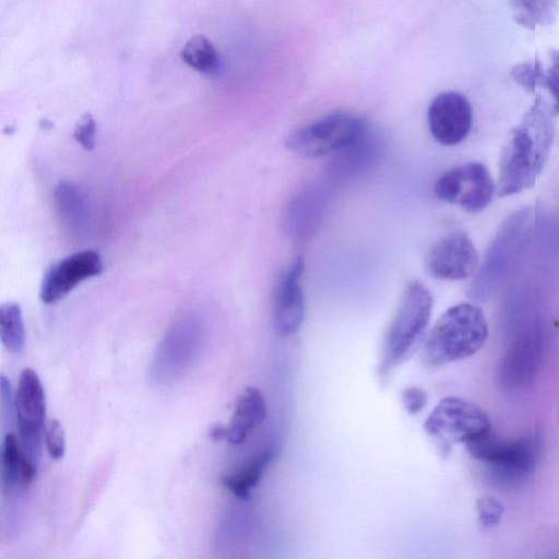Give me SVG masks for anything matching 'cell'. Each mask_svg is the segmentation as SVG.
I'll return each mask as SVG.
<instances>
[{
  "label": "cell",
  "mask_w": 559,
  "mask_h": 559,
  "mask_svg": "<svg viewBox=\"0 0 559 559\" xmlns=\"http://www.w3.org/2000/svg\"><path fill=\"white\" fill-rule=\"evenodd\" d=\"M180 57L190 68L205 74L217 70L219 63L217 50L203 35L191 37L181 49Z\"/></svg>",
  "instance_id": "44dd1931"
},
{
  "label": "cell",
  "mask_w": 559,
  "mask_h": 559,
  "mask_svg": "<svg viewBox=\"0 0 559 559\" xmlns=\"http://www.w3.org/2000/svg\"><path fill=\"white\" fill-rule=\"evenodd\" d=\"M545 66L539 60L526 61L512 70V78L525 90L533 92L542 86Z\"/></svg>",
  "instance_id": "603a6c76"
},
{
  "label": "cell",
  "mask_w": 559,
  "mask_h": 559,
  "mask_svg": "<svg viewBox=\"0 0 559 559\" xmlns=\"http://www.w3.org/2000/svg\"><path fill=\"white\" fill-rule=\"evenodd\" d=\"M476 511L481 525L491 528L499 524L504 508L498 499L486 496L477 500Z\"/></svg>",
  "instance_id": "484cf974"
},
{
  "label": "cell",
  "mask_w": 559,
  "mask_h": 559,
  "mask_svg": "<svg viewBox=\"0 0 559 559\" xmlns=\"http://www.w3.org/2000/svg\"><path fill=\"white\" fill-rule=\"evenodd\" d=\"M266 417V403L255 386H247L237 397L235 408L226 426V440L234 445L241 444L262 425Z\"/></svg>",
  "instance_id": "9a60e30c"
},
{
  "label": "cell",
  "mask_w": 559,
  "mask_h": 559,
  "mask_svg": "<svg viewBox=\"0 0 559 559\" xmlns=\"http://www.w3.org/2000/svg\"><path fill=\"white\" fill-rule=\"evenodd\" d=\"M487 336L488 323L479 307L467 302L452 306L430 330L423 358L430 367L462 360L478 352Z\"/></svg>",
  "instance_id": "7a4b0ae2"
},
{
  "label": "cell",
  "mask_w": 559,
  "mask_h": 559,
  "mask_svg": "<svg viewBox=\"0 0 559 559\" xmlns=\"http://www.w3.org/2000/svg\"><path fill=\"white\" fill-rule=\"evenodd\" d=\"M465 445L475 459L489 465L498 480H524L534 468L536 444L530 438L502 441L491 431Z\"/></svg>",
  "instance_id": "8992f818"
},
{
  "label": "cell",
  "mask_w": 559,
  "mask_h": 559,
  "mask_svg": "<svg viewBox=\"0 0 559 559\" xmlns=\"http://www.w3.org/2000/svg\"><path fill=\"white\" fill-rule=\"evenodd\" d=\"M305 262L297 257L281 276L275 288L273 321L277 333L284 336L295 334L301 326L306 307L301 278Z\"/></svg>",
  "instance_id": "7c38bea8"
},
{
  "label": "cell",
  "mask_w": 559,
  "mask_h": 559,
  "mask_svg": "<svg viewBox=\"0 0 559 559\" xmlns=\"http://www.w3.org/2000/svg\"><path fill=\"white\" fill-rule=\"evenodd\" d=\"M103 262L93 250L72 253L53 264L44 275L39 296L50 305L66 297L83 281L100 274Z\"/></svg>",
  "instance_id": "8fae6325"
},
{
  "label": "cell",
  "mask_w": 559,
  "mask_h": 559,
  "mask_svg": "<svg viewBox=\"0 0 559 559\" xmlns=\"http://www.w3.org/2000/svg\"><path fill=\"white\" fill-rule=\"evenodd\" d=\"M542 86L546 87L552 96V111L559 115V49L549 51V64L544 69Z\"/></svg>",
  "instance_id": "d4e9b609"
},
{
  "label": "cell",
  "mask_w": 559,
  "mask_h": 559,
  "mask_svg": "<svg viewBox=\"0 0 559 559\" xmlns=\"http://www.w3.org/2000/svg\"><path fill=\"white\" fill-rule=\"evenodd\" d=\"M96 124L90 114H85L78 122L73 138L85 150H92L95 145Z\"/></svg>",
  "instance_id": "83f0119b"
},
{
  "label": "cell",
  "mask_w": 559,
  "mask_h": 559,
  "mask_svg": "<svg viewBox=\"0 0 559 559\" xmlns=\"http://www.w3.org/2000/svg\"><path fill=\"white\" fill-rule=\"evenodd\" d=\"M14 408L21 444L34 463L38 465L41 437L46 427V400L38 374L31 368H25L20 373Z\"/></svg>",
  "instance_id": "ba28073f"
},
{
  "label": "cell",
  "mask_w": 559,
  "mask_h": 559,
  "mask_svg": "<svg viewBox=\"0 0 559 559\" xmlns=\"http://www.w3.org/2000/svg\"><path fill=\"white\" fill-rule=\"evenodd\" d=\"M424 429L441 445L449 448L455 443L466 444L491 432V423L476 404L461 397L447 396L429 414Z\"/></svg>",
  "instance_id": "5b68a950"
},
{
  "label": "cell",
  "mask_w": 559,
  "mask_h": 559,
  "mask_svg": "<svg viewBox=\"0 0 559 559\" xmlns=\"http://www.w3.org/2000/svg\"><path fill=\"white\" fill-rule=\"evenodd\" d=\"M329 197L324 187H309L300 191L288 205L285 226L296 240L310 237L320 225Z\"/></svg>",
  "instance_id": "5bb4252c"
},
{
  "label": "cell",
  "mask_w": 559,
  "mask_h": 559,
  "mask_svg": "<svg viewBox=\"0 0 559 559\" xmlns=\"http://www.w3.org/2000/svg\"><path fill=\"white\" fill-rule=\"evenodd\" d=\"M55 199L58 215L63 224L71 229H79L85 218V204L80 190L71 183H61L57 188Z\"/></svg>",
  "instance_id": "7402d4cb"
},
{
  "label": "cell",
  "mask_w": 559,
  "mask_h": 559,
  "mask_svg": "<svg viewBox=\"0 0 559 559\" xmlns=\"http://www.w3.org/2000/svg\"><path fill=\"white\" fill-rule=\"evenodd\" d=\"M0 337L2 345L12 354H20L25 345V329L22 311L16 302L0 307Z\"/></svg>",
  "instance_id": "d6986e66"
},
{
  "label": "cell",
  "mask_w": 559,
  "mask_h": 559,
  "mask_svg": "<svg viewBox=\"0 0 559 559\" xmlns=\"http://www.w3.org/2000/svg\"><path fill=\"white\" fill-rule=\"evenodd\" d=\"M477 266V250L463 231L450 234L438 240L426 258L427 271L439 280L467 278L475 273Z\"/></svg>",
  "instance_id": "30bf717a"
},
{
  "label": "cell",
  "mask_w": 559,
  "mask_h": 559,
  "mask_svg": "<svg viewBox=\"0 0 559 559\" xmlns=\"http://www.w3.org/2000/svg\"><path fill=\"white\" fill-rule=\"evenodd\" d=\"M370 130L367 121L352 112L334 111L296 130L286 141L290 152L302 157L336 154Z\"/></svg>",
  "instance_id": "277c9868"
},
{
  "label": "cell",
  "mask_w": 559,
  "mask_h": 559,
  "mask_svg": "<svg viewBox=\"0 0 559 559\" xmlns=\"http://www.w3.org/2000/svg\"><path fill=\"white\" fill-rule=\"evenodd\" d=\"M1 451V478L4 489L28 486L36 475L37 465L19 443L14 433H5Z\"/></svg>",
  "instance_id": "2e32d148"
},
{
  "label": "cell",
  "mask_w": 559,
  "mask_h": 559,
  "mask_svg": "<svg viewBox=\"0 0 559 559\" xmlns=\"http://www.w3.org/2000/svg\"><path fill=\"white\" fill-rule=\"evenodd\" d=\"M431 311L432 296L428 288L418 281L411 282L383 340L381 373H389L413 355L428 326Z\"/></svg>",
  "instance_id": "3957f363"
},
{
  "label": "cell",
  "mask_w": 559,
  "mask_h": 559,
  "mask_svg": "<svg viewBox=\"0 0 559 559\" xmlns=\"http://www.w3.org/2000/svg\"><path fill=\"white\" fill-rule=\"evenodd\" d=\"M427 117L430 133L438 143L456 145L471 131L473 109L463 94L448 91L431 100Z\"/></svg>",
  "instance_id": "9c48e42d"
},
{
  "label": "cell",
  "mask_w": 559,
  "mask_h": 559,
  "mask_svg": "<svg viewBox=\"0 0 559 559\" xmlns=\"http://www.w3.org/2000/svg\"><path fill=\"white\" fill-rule=\"evenodd\" d=\"M44 439L50 457L59 460L64 455L66 435L63 426L58 419H50L46 424Z\"/></svg>",
  "instance_id": "cb8c5ba5"
},
{
  "label": "cell",
  "mask_w": 559,
  "mask_h": 559,
  "mask_svg": "<svg viewBox=\"0 0 559 559\" xmlns=\"http://www.w3.org/2000/svg\"><path fill=\"white\" fill-rule=\"evenodd\" d=\"M210 438L215 441L226 439V426L219 424L213 426L210 431Z\"/></svg>",
  "instance_id": "f1b7e54d"
},
{
  "label": "cell",
  "mask_w": 559,
  "mask_h": 559,
  "mask_svg": "<svg viewBox=\"0 0 559 559\" xmlns=\"http://www.w3.org/2000/svg\"><path fill=\"white\" fill-rule=\"evenodd\" d=\"M202 326L194 317H185L175 322L165 334L156 352L154 372L158 371L159 374L163 369L167 371V368H173V371L170 369L173 378L174 369L175 377L177 376L176 365L177 373H180L182 369L185 370L191 361L190 357H193L202 342Z\"/></svg>",
  "instance_id": "4fadbf2b"
},
{
  "label": "cell",
  "mask_w": 559,
  "mask_h": 559,
  "mask_svg": "<svg viewBox=\"0 0 559 559\" xmlns=\"http://www.w3.org/2000/svg\"><path fill=\"white\" fill-rule=\"evenodd\" d=\"M379 144L378 139L369 130L357 142L336 153L337 156L329 170L331 179L346 180L345 178L370 167L380 153Z\"/></svg>",
  "instance_id": "e0dca14e"
},
{
  "label": "cell",
  "mask_w": 559,
  "mask_h": 559,
  "mask_svg": "<svg viewBox=\"0 0 559 559\" xmlns=\"http://www.w3.org/2000/svg\"><path fill=\"white\" fill-rule=\"evenodd\" d=\"M515 21L534 29L550 24L557 13V0H511Z\"/></svg>",
  "instance_id": "ffe728a7"
},
{
  "label": "cell",
  "mask_w": 559,
  "mask_h": 559,
  "mask_svg": "<svg viewBox=\"0 0 559 559\" xmlns=\"http://www.w3.org/2000/svg\"><path fill=\"white\" fill-rule=\"evenodd\" d=\"M274 455L272 447L257 451L238 469L223 478L224 486L236 497L247 498L259 484Z\"/></svg>",
  "instance_id": "ac0fdd59"
},
{
  "label": "cell",
  "mask_w": 559,
  "mask_h": 559,
  "mask_svg": "<svg viewBox=\"0 0 559 559\" xmlns=\"http://www.w3.org/2000/svg\"><path fill=\"white\" fill-rule=\"evenodd\" d=\"M496 185L479 162H468L442 174L435 185L438 199L456 205L468 213H478L488 206Z\"/></svg>",
  "instance_id": "52a82bcc"
},
{
  "label": "cell",
  "mask_w": 559,
  "mask_h": 559,
  "mask_svg": "<svg viewBox=\"0 0 559 559\" xmlns=\"http://www.w3.org/2000/svg\"><path fill=\"white\" fill-rule=\"evenodd\" d=\"M554 111L537 96L519 123L510 131L498 163L497 194L500 198L520 193L534 186L551 151Z\"/></svg>",
  "instance_id": "6da1fadb"
},
{
  "label": "cell",
  "mask_w": 559,
  "mask_h": 559,
  "mask_svg": "<svg viewBox=\"0 0 559 559\" xmlns=\"http://www.w3.org/2000/svg\"><path fill=\"white\" fill-rule=\"evenodd\" d=\"M428 395L425 390L418 386L405 388L401 393V403L404 409L411 414L416 415L426 406Z\"/></svg>",
  "instance_id": "4316f807"
}]
</instances>
